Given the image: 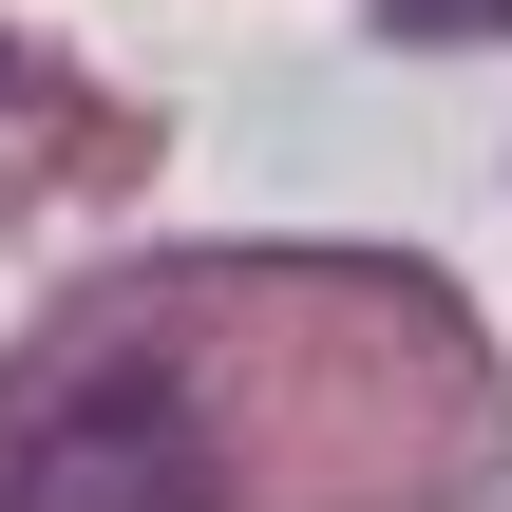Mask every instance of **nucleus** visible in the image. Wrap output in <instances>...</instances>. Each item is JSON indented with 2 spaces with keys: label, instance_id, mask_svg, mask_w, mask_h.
I'll list each match as a JSON object with an SVG mask.
<instances>
[{
  "label": "nucleus",
  "instance_id": "obj_3",
  "mask_svg": "<svg viewBox=\"0 0 512 512\" xmlns=\"http://www.w3.org/2000/svg\"><path fill=\"white\" fill-rule=\"evenodd\" d=\"M0 76H19V57H0Z\"/></svg>",
  "mask_w": 512,
  "mask_h": 512
},
{
  "label": "nucleus",
  "instance_id": "obj_1",
  "mask_svg": "<svg viewBox=\"0 0 512 512\" xmlns=\"http://www.w3.org/2000/svg\"><path fill=\"white\" fill-rule=\"evenodd\" d=\"M0 512H209V418L114 361L0 437Z\"/></svg>",
  "mask_w": 512,
  "mask_h": 512
},
{
  "label": "nucleus",
  "instance_id": "obj_2",
  "mask_svg": "<svg viewBox=\"0 0 512 512\" xmlns=\"http://www.w3.org/2000/svg\"><path fill=\"white\" fill-rule=\"evenodd\" d=\"M399 38H512V0H380Z\"/></svg>",
  "mask_w": 512,
  "mask_h": 512
}]
</instances>
